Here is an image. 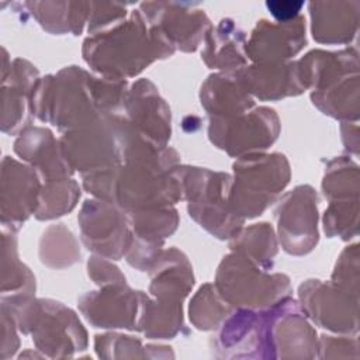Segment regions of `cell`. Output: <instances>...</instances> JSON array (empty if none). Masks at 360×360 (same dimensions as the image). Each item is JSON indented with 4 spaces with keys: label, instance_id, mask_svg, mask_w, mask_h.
Segmentation results:
<instances>
[{
    "label": "cell",
    "instance_id": "cell-18",
    "mask_svg": "<svg viewBox=\"0 0 360 360\" xmlns=\"http://www.w3.org/2000/svg\"><path fill=\"white\" fill-rule=\"evenodd\" d=\"M77 184L72 180H56L44 188V195L37 211L39 219H48L70 211L79 195Z\"/></svg>",
    "mask_w": 360,
    "mask_h": 360
},
{
    "label": "cell",
    "instance_id": "cell-5",
    "mask_svg": "<svg viewBox=\"0 0 360 360\" xmlns=\"http://www.w3.org/2000/svg\"><path fill=\"white\" fill-rule=\"evenodd\" d=\"M184 180L190 215L219 238L233 233L242 219L231 211L229 202L225 201L229 176L193 169L186 172Z\"/></svg>",
    "mask_w": 360,
    "mask_h": 360
},
{
    "label": "cell",
    "instance_id": "cell-13",
    "mask_svg": "<svg viewBox=\"0 0 360 360\" xmlns=\"http://www.w3.org/2000/svg\"><path fill=\"white\" fill-rule=\"evenodd\" d=\"M238 79L245 89L262 100L298 94L305 89L297 63L246 68L239 72Z\"/></svg>",
    "mask_w": 360,
    "mask_h": 360
},
{
    "label": "cell",
    "instance_id": "cell-21",
    "mask_svg": "<svg viewBox=\"0 0 360 360\" xmlns=\"http://www.w3.org/2000/svg\"><path fill=\"white\" fill-rule=\"evenodd\" d=\"M304 4V1H266V7L278 22L295 20Z\"/></svg>",
    "mask_w": 360,
    "mask_h": 360
},
{
    "label": "cell",
    "instance_id": "cell-9",
    "mask_svg": "<svg viewBox=\"0 0 360 360\" xmlns=\"http://www.w3.org/2000/svg\"><path fill=\"white\" fill-rule=\"evenodd\" d=\"M305 45V20L298 15L285 22L262 20L252 31L246 53L256 62L288 59Z\"/></svg>",
    "mask_w": 360,
    "mask_h": 360
},
{
    "label": "cell",
    "instance_id": "cell-20",
    "mask_svg": "<svg viewBox=\"0 0 360 360\" xmlns=\"http://www.w3.org/2000/svg\"><path fill=\"white\" fill-rule=\"evenodd\" d=\"M127 6L110 1H90L89 11V32L97 34L120 24L127 17Z\"/></svg>",
    "mask_w": 360,
    "mask_h": 360
},
{
    "label": "cell",
    "instance_id": "cell-6",
    "mask_svg": "<svg viewBox=\"0 0 360 360\" xmlns=\"http://www.w3.org/2000/svg\"><path fill=\"white\" fill-rule=\"evenodd\" d=\"M217 285L229 302L267 305L288 291V280L281 274H266L243 256H228L218 269Z\"/></svg>",
    "mask_w": 360,
    "mask_h": 360
},
{
    "label": "cell",
    "instance_id": "cell-12",
    "mask_svg": "<svg viewBox=\"0 0 360 360\" xmlns=\"http://www.w3.org/2000/svg\"><path fill=\"white\" fill-rule=\"evenodd\" d=\"M128 112L134 124L139 125V131L135 132L146 142L163 148L170 136V114L149 82L141 80L134 86Z\"/></svg>",
    "mask_w": 360,
    "mask_h": 360
},
{
    "label": "cell",
    "instance_id": "cell-4",
    "mask_svg": "<svg viewBox=\"0 0 360 360\" xmlns=\"http://www.w3.org/2000/svg\"><path fill=\"white\" fill-rule=\"evenodd\" d=\"M152 35L169 49L194 51L211 28L210 20L198 3L146 1L139 4Z\"/></svg>",
    "mask_w": 360,
    "mask_h": 360
},
{
    "label": "cell",
    "instance_id": "cell-8",
    "mask_svg": "<svg viewBox=\"0 0 360 360\" xmlns=\"http://www.w3.org/2000/svg\"><path fill=\"white\" fill-rule=\"evenodd\" d=\"M280 239L284 249L302 255L316 243V195L311 187H297L290 193L277 212Z\"/></svg>",
    "mask_w": 360,
    "mask_h": 360
},
{
    "label": "cell",
    "instance_id": "cell-15",
    "mask_svg": "<svg viewBox=\"0 0 360 360\" xmlns=\"http://www.w3.org/2000/svg\"><path fill=\"white\" fill-rule=\"evenodd\" d=\"M243 45V31L232 20L225 18L207 32L202 58L211 68H238L245 63Z\"/></svg>",
    "mask_w": 360,
    "mask_h": 360
},
{
    "label": "cell",
    "instance_id": "cell-2",
    "mask_svg": "<svg viewBox=\"0 0 360 360\" xmlns=\"http://www.w3.org/2000/svg\"><path fill=\"white\" fill-rule=\"evenodd\" d=\"M172 53L152 35L139 10L110 30L90 35L83 46L87 63L110 77L134 76L153 59Z\"/></svg>",
    "mask_w": 360,
    "mask_h": 360
},
{
    "label": "cell",
    "instance_id": "cell-3",
    "mask_svg": "<svg viewBox=\"0 0 360 360\" xmlns=\"http://www.w3.org/2000/svg\"><path fill=\"white\" fill-rule=\"evenodd\" d=\"M238 174L229 193V208L239 217H255L264 211L288 183V163L281 155L250 156L235 165Z\"/></svg>",
    "mask_w": 360,
    "mask_h": 360
},
{
    "label": "cell",
    "instance_id": "cell-19",
    "mask_svg": "<svg viewBox=\"0 0 360 360\" xmlns=\"http://www.w3.org/2000/svg\"><path fill=\"white\" fill-rule=\"evenodd\" d=\"M335 167H329L328 176L323 181V190L325 195L329 198H338L342 195L346 197H356L357 195V166L352 165L349 167V162H346V166H342V163L335 162Z\"/></svg>",
    "mask_w": 360,
    "mask_h": 360
},
{
    "label": "cell",
    "instance_id": "cell-14",
    "mask_svg": "<svg viewBox=\"0 0 360 360\" xmlns=\"http://www.w3.org/2000/svg\"><path fill=\"white\" fill-rule=\"evenodd\" d=\"M37 194L35 174L28 167L6 159L3 167V219H25L35 210Z\"/></svg>",
    "mask_w": 360,
    "mask_h": 360
},
{
    "label": "cell",
    "instance_id": "cell-7",
    "mask_svg": "<svg viewBox=\"0 0 360 360\" xmlns=\"http://www.w3.org/2000/svg\"><path fill=\"white\" fill-rule=\"evenodd\" d=\"M277 134L278 120L269 108H259L238 120L215 117L210 125L211 141L231 155L264 149L273 143Z\"/></svg>",
    "mask_w": 360,
    "mask_h": 360
},
{
    "label": "cell",
    "instance_id": "cell-10",
    "mask_svg": "<svg viewBox=\"0 0 360 360\" xmlns=\"http://www.w3.org/2000/svg\"><path fill=\"white\" fill-rule=\"evenodd\" d=\"M83 239L89 249L110 257H120L128 243L125 218L107 204L87 201L80 214Z\"/></svg>",
    "mask_w": 360,
    "mask_h": 360
},
{
    "label": "cell",
    "instance_id": "cell-1",
    "mask_svg": "<svg viewBox=\"0 0 360 360\" xmlns=\"http://www.w3.org/2000/svg\"><path fill=\"white\" fill-rule=\"evenodd\" d=\"M37 89L35 112L44 121H52L59 128H79L97 118V110L114 108L121 97L124 84L115 80H94L84 70L69 68L58 77L42 82Z\"/></svg>",
    "mask_w": 360,
    "mask_h": 360
},
{
    "label": "cell",
    "instance_id": "cell-11",
    "mask_svg": "<svg viewBox=\"0 0 360 360\" xmlns=\"http://www.w3.org/2000/svg\"><path fill=\"white\" fill-rule=\"evenodd\" d=\"M311 31L323 44L350 42L359 27V1H311Z\"/></svg>",
    "mask_w": 360,
    "mask_h": 360
},
{
    "label": "cell",
    "instance_id": "cell-17",
    "mask_svg": "<svg viewBox=\"0 0 360 360\" xmlns=\"http://www.w3.org/2000/svg\"><path fill=\"white\" fill-rule=\"evenodd\" d=\"M201 100L211 114L226 117L240 114L243 110L253 105L249 94L243 91L239 79L228 75L211 76L202 87Z\"/></svg>",
    "mask_w": 360,
    "mask_h": 360
},
{
    "label": "cell",
    "instance_id": "cell-16",
    "mask_svg": "<svg viewBox=\"0 0 360 360\" xmlns=\"http://www.w3.org/2000/svg\"><path fill=\"white\" fill-rule=\"evenodd\" d=\"M44 30L53 34L73 32L77 35L89 20L90 1H25Z\"/></svg>",
    "mask_w": 360,
    "mask_h": 360
}]
</instances>
